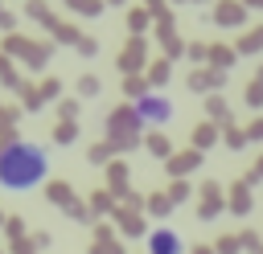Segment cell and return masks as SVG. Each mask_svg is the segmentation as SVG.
<instances>
[{
	"label": "cell",
	"instance_id": "obj_1",
	"mask_svg": "<svg viewBox=\"0 0 263 254\" xmlns=\"http://www.w3.org/2000/svg\"><path fill=\"white\" fill-rule=\"evenodd\" d=\"M49 176V152L33 139H16L0 147V188L4 193H29Z\"/></svg>",
	"mask_w": 263,
	"mask_h": 254
},
{
	"label": "cell",
	"instance_id": "obj_2",
	"mask_svg": "<svg viewBox=\"0 0 263 254\" xmlns=\"http://www.w3.org/2000/svg\"><path fill=\"white\" fill-rule=\"evenodd\" d=\"M136 119L140 123H168L173 119V102L164 98V94H144V98H136Z\"/></svg>",
	"mask_w": 263,
	"mask_h": 254
},
{
	"label": "cell",
	"instance_id": "obj_3",
	"mask_svg": "<svg viewBox=\"0 0 263 254\" xmlns=\"http://www.w3.org/2000/svg\"><path fill=\"white\" fill-rule=\"evenodd\" d=\"M181 250H185V242L173 225H156L148 234V254H181Z\"/></svg>",
	"mask_w": 263,
	"mask_h": 254
}]
</instances>
